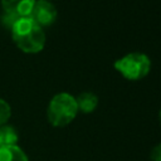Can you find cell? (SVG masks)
I'll list each match as a JSON object with an SVG mask.
<instances>
[{"label":"cell","mask_w":161,"mask_h":161,"mask_svg":"<svg viewBox=\"0 0 161 161\" xmlns=\"http://www.w3.org/2000/svg\"><path fill=\"white\" fill-rule=\"evenodd\" d=\"M10 31L14 43L24 53H39L45 45V34L43 28L35 24L30 18L18 19L11 25Z\"/></svg>","instance_id":"cell-1"},{"label":"cell","mask_w":161,"mask_h":161,"mask_svg":"<svg viewBox=\"0 0 161 161\" xmlns=\"http://www.w3.org/2000/svg\"><path fill=\"white\" fill-rule=\"evenodd\" d=\"M35 0H1L3 14L10 16L15 21L21 18H29Z\"/></svg>","instance_id":"cell-5"},{"label":"cell","mask_w":161,"mask_h":161,"mask_svg":"<svg viewBox=\"0 0 161 161\" xmlns=\"http://www.w3.org/2000/svg\"><path fill=\"white\" fill-rule=\"evenodd\" d=\"M18 142V132L13 126H0V146H13Z\"/></svg>","instance_id":"cell-8"},{"label":"cell","mask_w":161,"mask_h":161,"mask_svg":"<svg viewBox=\"0 0 161 161\" xmlns=\"http://www.w3.org/2000/svg\"><path fill=\"white\" fill-rule=\"evenodd\" d=\"M10 114H11V109L9 103L0 98V126L8 122V119L10 118Z\"/></svg>","instance_id":"cell-9"},{"label":"cell","mask_w":161,"mask_h":161,"mask_svg":"<svg viewBox=\"0 0 161 161\" xmlns=\"http://www.w3.org/2000/svg\"><path fill=\"white\" fill-rule=\"evenodd\" d=\"M75 102L78 111H82L83 113H91L98 106V97L92 92H83L75 98Z\"/></svg>","instance_id":"cell-6"},{"label":"cell","mask_w":161,"mask_h":161,"mask_svg":"<svg viewBox=\"0 0 161 161\" xmlns=\"http://www.w3.org/2000/svg\"><path fill=\"white\" fill-rule=\"evenodd\" d=\"M158 118H160V121H161V109H160V112H158Z\"/></svg>","instance_id":"cell-11"},{"label":"cell","mask_w":161,"mask_h":161,"mask_svg":"<svg viewBox=\"0 0 161 161\" xmlns=\"http://www.w3.org/2000/svg\"><path fill=\"white\" fill-rule=\"evenodd\" d=\"M78 113L75 97L69 93H57L49 102L47 116L48 121L54 127H64L69 125Z\"/></svg>","instance_id":"cell-2"},{"label":"cell","mask_w":161,"mask_h":161,"mask_svg":"<svg viewBox=\"0 0 161 161\" xmlns=\"http://www.w3.org/2000/svg\"><path fill=\"white\" fill-rule=\"evenodd\" d=\"M150 157H151L152 161H161V143L156 145L152 148V151L150 153Z\"/></svg>","instance_id":"cell-10"},{"label":"cell","mask_w":161,"mask_h":161,"mask_svg":"<svg viewBox=\"0 0 161 161\" xmlns=\"http://www.w3.org/2000/svg\"><path fill=\"white\" fill-rule=\"evenodd\" d=\"M57 15L58 11L53 3L49 0H35L29 18L40 28H47L57 20Z\"/></svg>","instance_id":"cell-4"},{"label":"cell","mask_w":161,"mask_h":161,"mask_svg":"<svg viewBox=\"0 0 161 161\" xmlns=\"http://www.w3.org/2000/svg\"><path fill=\"white\" fill-rule=\"evenodd\" d=\"M114 69L128 80H140L151 70V60L145 53H130L113 63Z\"/></svg>","instance_id":"cell-3"},{"label":"cell","mask_w":161,"mask_h":161,"mask_svg":"<svg viewBox=\"0 0 161 161\" xmlns=\"http://www.w3.org/2000/svg\"><path fill=\"white\" fill-rule=\"evenodd\" d=\"M0 161H29L25 152L16 145L0 146Z\"/></svg>","instance_id":"cell-7"}]
</instances>
